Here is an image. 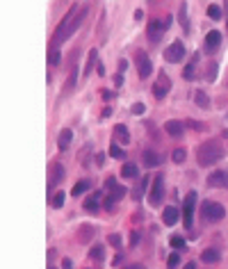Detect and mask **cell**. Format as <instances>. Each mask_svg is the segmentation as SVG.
Listing matches in <instances>:
<instances>
[{"label":"cell","instance_id":"681fc988","mask_svg":"<svg viewBox=\"0 0 228 269\" xmlns=\"http://www.w3.org/2000/svg\"><path fill=\"white\" fill-rule=\"evenodd\" d=\"M126 269H144L142 265H130V267H126Z\"/></svg>","mask_w":228,"mask_h":269},{"label":"cell","instance_id":"8992f818","mask_svg":"<svg viewBox=\"0 0 228 269\" xmlns=\"http://www.w3.org/2000/svg\"><path fill=\"white\" fill-rule=\"evenodd\" d=\"M162 196H164V176L157 174L155 180H153V185H151V192H149L151 205H160L162 203Z\"/></svg>","mask_w":228,"mask_h":269},{"label":"cell","instance_id":"60d3db41","mask_svg":"<svg viewBox=\"0 0 228 269\" xmlns=\"http://www.w3.org/2000/svg\"><path fill=\"white\" fill-rule=\"evenodd\" d=\"M62 269H73V260L64 258V260H62Z\"/></svg>","mask_w":228,"mask_h":269},{"label":"cell","instance_id":"7a4b0ae2","mask_svg":"<svg viewBox=\"0 0 228 269\" xmlns=\"http://www.w3.org/2000/svg\"><path fill=\"white\" fill-rule=\"evenodd\" d=\"M224 155H226V153H224V146H222V142H217V139H208V142L198 144V149H196V160L201 167H212V164L219 162Z\"/></svg>","mask_w":228,"mask_h":269},{"label":"cell","instance_id":"5b68a950","mask_svg":"<svg viewBox=\"0 0 228 269\" xmlns=\"http://www.w3.org/2000/svg\"><path fill=\"white\" fill-rule=\"evenodd\" d=\"M194 205H196V194L190 192L183 201V222H185V228L194 226Z\"/></svg>","mask_w":228,"mask_h":269},{"label":"cell","instance_id":"836d02e7","mask_svg":"<svg viewBox=\"0 0 228 269\" xmlns=\"http://www.w3.org/2000/svg\"><path fill=\"white\" fill-rule=\"evenodd\" d=\"M180 265V256L178 253H171V256H169V260H167V267L169 269H176Z\"/></svg>","mask_w":228,"mask_h":269},{"label":"cell","instance_id":"83f0119b","mask_svg":"<svg viewBox=\"0 0 228 269\" xmlns=\"http://www.w3.org/2000/svg\"><path fill=\"white\" fill-rule=\"evenodd\" d=\"M103 256H105V251H103L101 244H94V246H91V251H89V258H91V260H103Z\"/></svg>","mask_w":228,"mask_h":269},{"label":"cell","instance_id":"ee69618b","mask_svg":"<svg viewBox=\"0 0 228 269\" xmlns=\"http://www.w3.org/2000/svg\"><path fill=\"white\" fill-rule=\"evenodd\" d=\"M126 66H128V62L121 60V62H119V71H126Z\"/></svg>","mask_w":228,"mask_h":269},{"label":"cell","instance_id":"7c38bea8","mask_svg":"<svg viewBox=\"0 0 228 269\" xmlns=\"http://www.w3.org/2000/svg\"><path fill=\"white\" fill-rule=\"evenodd\" d=\"M164 132L171 135V137H183L185 123H180V121H167V123H164Z\"/></svg>","mask_w":228,"mask_h":269},{"label":"cell","instance_id":"f907efd6","mask_svg":"<svg viewBox=\"0 0 228 269\" xmlns=\"http://www.w3.org/2000/svg\"><path fill=\"white\" fill-rule=\"evenodd\" d=\"M48 269H57V267H53V265H50V267H48Z\"/></svg>","mask_w":228,"mask_h":269},{"label":"cell","instance_id":"74e56055","mask_svg":"<svg viewBox=\"0 0 228 269\" xmlns=\"http://www.w3.org/2000/svg\"><path fill=\"white\" fill-rule=\"evenodd\" d=\"M128 242H130V246H137V242H139V233H137V231H132L130 237H128Z\"/></svg>","mask_w":228,"mask_h":269},{"label":"cell","instance_id":"ffe728a7","mask_svg":"<svg viewBox=\"0 0 228 269\" xmlns=\"http://www.w3.org/2000/svg\"><path fill=\"white\" fill-rule=\"evenodd\" d=\"M96 62H98V50L96 48H91L89 50V57H87V66H84V78H87V76H89L91 73V69H94V66H96Z\"/></svg>","mask_w":228,"mask_h":269},{"label":"cell","instance_id":"f6af8a7d","mask_svg":"<svg viewBox=\"0 0 228 269\" xmlns=\"http://www.w3.org/2000/svg\"><path fill=\"white\" fill-rule=\"evenodd\" d=\"M114 84H116V87H121V84H123V78H121V76H116V78H114Z\"/></svg>","mask_w":228,"mask_h":269},{"label":"cell","instance_id":"484cf974","mask_svg":"<svg viewBox=\"0 0 228 269\" xmlns=\"http://www.w3.org/2000/svg\"><path fill=\"white\" fill-rule=\"evenodd\" d=\"M126 187H123V185H119V183H116V185H114L112 187V190H110V196H112V198H116V201H119V198H123V196H126Z\"/></svg>","mask_w":228,"mask_h":269},{"label":"cell","instance_id":"9c48e42d","mask_svg":"<svg viewBox=\"0 0 228 269\" xmlns=\"http://www.w3.org/2000/svg\"><path fill=\"white\" fill-rule=\"evenodd\" d=\"M219 43H222V32H219V30H210L208 35H205L203 50H205V53H215L217 48H219Z\"/></svg>","mask_w":228,"mask_h":269},{"label":"cell","instance_id":"ba28073f","mask_svg":"<svg viewBox=\"0 0 228 269\" xmlns=\"http://www.w3.org/2000/svg\"><path fill=\"white\" fill-rule=\"evenodd\" d=\"M164 30H167L164 21H151V23L146 25V37H149L151 41H160L162 35H164Z\"/></svg>","mask_w":228,"mask_h":269},{"label":"cell","instance_id":"ac0fdd59","mask_svg":"<svg viewBox=\"0 0 228 269\" xmlns=\"http://www.w3.org/2000/svg\"><path fill=\"white\" fill-rule=\"evenodd\" d=\"M71 139H73V132L69 130V128H64V130L60 132V137H57V146H60V151H66V149H69Z\"/></svg>","mask_w":228,"mask_h":269},{"label":"cell","instance_id":"6da1fadb","mask_svg":"<svg viewBox=\"0 0 228 269\" xmlns=\"http://www.w3.org/2000/svg\"><path fill=\"white\" fill-rule=\"evenodd\" d=\"M87 12H89V7H80L78 9V5H73L71 9L64 14V18L60 21V28H57V32H55V37H53V46L64 43L73 32L78 30L80 25H82L84 16H87Z\"/></svg>","mask_w":228,"mask_h":269},{"label":"cell","instance_id":"e575fe53","mask_svg":"<svg viewBox=\"0 0 228 269\" xmlns=\"http://www.w3.org/2000/svg\"><path fill=\"white\" fill-rule=\"evenodd\" d=\"M171 246H174V249H178V251H183V249H185L187 244H185V239L176 235V237H171Z\"/></svg>","mask_w":228,"mask_h":269},{"label":"cell","instance_id":"3957f363","mask_svg":"<svg viewBox=\"0 0 228 269\" xmlns=\"http://www.w3.org/2000/svg\"><path fill=\"white\" fill-rule=\"evenodd\" d=\"M224 215H226V208L222 203H217V201H203L201 203V217L205 222H219V219H224Z\"/></svg>","mask_w":228,"mask_h":269},{"label":"cell","instance_id":"f1b7e54d","mask_svg":"<svg viewBox=\"0 0 228 269\" xmlns=\"http://www.w3.org/2000/svg\"><path fill=\"white\" fill-rule=\"evenodd\" d=\"M208 16H210L212 21L222 18V7H219V5H210V7H208Z\"/></svg>","mask_w":228,"mask_h":269},{"label":"cell","instance_id":"1f68e13d","mask_svg":"<svg viewBox=\"0 0 228 269\" xmlns=\"http://www.w3.org/2000/svg\"><path fill=\"white\" fill-rule=\"evenodd\" d=\"M48 62H50V66H57V64H60V62H62V53H60V50H50Z\"/></svg>","mask_w":228,"mask_h":269},{"label":"cell","instance_id":"d6a6232c","mask_svg":"<svg viewBox=\"0 0 228 269\" xmlns=\"http://www.w3.org/2000/svg\"><path fill=\"white\" fill-rule=\"evenodd\" d=\"M171 157H174V162H178V164H180V162H185L187 151H185V149H176V151H174V155H171Z\"/></svg>","mask_w":228,"mask_h":269},{"label":"cell","instance_id":"52a82bcc","mask_svg":"<svg viewBox=\"0 0 228 269\" xmlns=\"http://www.w3.org/2000/svg\"><path fill=\"white\" fill-rule=\"evenodd\" d=\"M137 73H139V78H149L151 73H153V64H151V60H149V55L144 53V50H139L137 53Z\"/></svg>","mask_w":228,"mask_h":269},{"label":"cell","instance_id":"bcb514c9","mask_svg":"<svg viewBox=\"0 0 228 269\" xmlns=\"http://www.w3.org/2000/svg\"><path fill=\"white\" fill-rule=\"evenodd\" d=\"M103 96H105V101H112V91H103Z\"/></svg>","mask_w":228,"mask_h":269},{"label":"cell","instance_id":"8d00e7d4","mask_svg":"<svg viewBox=\"0 0 228 269\" xmlns=\"http://www.w3.org/2000/svg\"><path fill=\"white\" fill-rule=\"evenodd\" d=\"M146 187H149V178H144V180H142V185H139V190L135 192V198H139V196H142V194H144V190H146Z\"/></svg>","mask_w":228,"mask_h":269},{"label":"cell","instance_id":"cb8c5ba5","mask_svg":"<svg viewBox=\"0 0 228 269\" xmlns=\"http://www.w3.org/2000/svg\"><path fill=\"white\" fill-rule=\"evenodd\" d=\"M180 28H183V30L185 32H190V18H187V5L185 2H183V5H180Z\"/></svg>","mask_w":228,"mask_h":269},{"label":"cell","instance_id":"8fae6325","mask_svg":"<svg viewBox=\"0 0 228 269\" xmlns=\"http://www.w3.org/2000/svg\"><path fill=\"white\" fill-rule=\"evenodd\" d=\"M169 89H171V80H167V76H164V73H160V82L153 87V94H155L157 98H164Z\"/></svg>","mask_w":228,"mask_h":269},{"label":"cell","instance_id":"2e32d148","mask_svg":"<svg viewBox=\"0 0 228 269\" xmlns=\"http://www.w3.org/2000/svg\"><path fill=\"white\" fill-rule=\"evenodd\" d=\"M91 237H94V226H89V224H84V226H80L78 242H82V244H89Z\"/></svg>","mask_w":228,"mask_h":269},{"label":"cell","instance_id":"4dcf8cb0","mask_svg":"<svg viewBox=\"0 0 228 269\" xmlns=\"http://www.w3.org/2000/svg\"><path fill=\"white\" fill-rule=\"evenodd\" d=\"M194 66H196V57H194V60L190 62V66L183 71V78H185V80H192L194 78Z\"/></svg>","mask_w":228,"mask_h":269},{"label":"cell","instance_id":"4fadbf2b","mask_svg":"<svg viewBox=\"0 0 228 269\" xmlns=\"http://www.w3.org/2000/svg\"><path fill=\"white\" fill-rule=\"evenodd\" d=\"M176 222H178V208H174V205L164 208L162 210V224L164 226H176Z\"/></svg>","mask_w":228,"mask_h":269},{"label":"cell","instance_id":"e0dca14e","mask_svg":"<svg viewBox=\"0 0 228 269\" xmlns=\"http://www.w3.org/2000/svg\"><path fill=\"white\" fill-rule=\"evenodd\" d=\"M114 137L119 139L121 144H128L130 142V132H128V128L123 126V123H116V126H114Z\"/></svg>","mask_w":228,"mask_h":269},{"label":"cell","instance_id":"f35d334b","mask_svg":"<svg viewBox=\"0 0 228 269\" xmlns=\"http://www.w3.org/2000/svg\"><path fill=\"white\" fill-rule=\"evenodd\" d=\"M144 103H135V105H132V114H144Z\"/></svg>","mask_w":228,"mask_h":269},{"label":"cell","instance_id":"44dd1931","mask_svg":"<svg viewBox=\"0 0 228 269\" xmlns=\"http://www.w3.org/2000/svg\"><path fill=\"white\" fill-rule=\"evenodd\" d=\"M160 162H162V157L157 155L155 151H146V153H144V164H146L149 169H151V167H157Z\"/></svg>","mask_w":228,"mask_h":269},{"label":"cell","instance_id":"c3c4849f","mask_svg":"<svg viewBox=\"0 0 228 269\" xmlns=\"http://www.w3.org/2000/svg\"><path fill=\"white\" fill-rule=\"evenodd\" d=\"M185 269H196V265H194V263H187V265H185Z\"/></svg>","mask_w":228,"mask_h":269},{"label":"cell","instance_id":"f546056e","mask_svg":"<svg viewBox=\"0 0 228 269\" xmlns=\"http://www.w3.org/2000/svg\"><path fill=\"white\" fill-rule=\"evenodd\" d=\"M108 244H112L114 249H121V235L119 233H112V235H108Z\"/></svg>","mask_w":228,"mask_h":269},{"label":"cell","instance_id":"7402d4cb","mask_svg":"<svg viewBox=\"0 0 228 269\" xmlns=\"http://www.w3.org/2000/svg\"><path fill=\"white\" fill-rule=\"evenodd\" d=\"M121 176H123V178H137L139 171H137V167H135L132 162H126L123 169H121Z\"/></svg>","mask_w":228,"mask_h":269},{"label":"cell","instance_id":"d590c367","mask_svg":"<svg viewBox=\"0 0 228 269\" xmlns=\"http://www.w3.org/2000/svg\"><path fill=\"white\" fill-rule=\"evenodd\" d=\"M53 205H55V208H62V205H64V192H57V194H55V196H53Z\"/></svg>","mask_w":228,"mask_h":269},{"label":"cell","instance_id":"30bf717a","mask_svg":"<svg viewBox=\"0 0 228 269\" xmlns=\"http://www.w3.org/2000/svg\"><path fill=\"white\" fill-rule=\"evenodd\" d=\"M208 185H212V187H228V171H224V169L212 171V174L208 176Z\"/></svg>","mask_w":228,"mask_h":269},{"label":"cell","instance_id":"5bb4252c","mask_svg":"<svg viewBox=\"0 0 228 269\" xmlns=\"http://www.w3.org/2000/svg\"><path fill=\"white\" fill-rule=\"evenodd\" d=\"M222 260V253H219V249H205L203 253H201V263L205 265H215Z\"/></svg>","mask_w":228,"mask_h":269},{"label":"cell","instance_id":"d4e9b609","mask_svg":"<svg viewBox=\"0 0 228 269\" xmlns=\"http://www.w3.org/2000/svg\"><path fill=\"white\" fill-rule=\"evenodd\" d=\"M196 105L198 108H210V98H208V94L203 89L196 91Z\"/></svg>","mask_w":228,"mask_h":269},{"label":"cell","instance_id":"4316f807","mask_svg":"<svg viewBox=\"0 0 228 269\" xmlns=\"http://www.w3.org/2000/svg\"><path fill=\"white\" fill-rule=\"evenodd\" d=\"M108 153H110V155L114 157V160H123V157H126V153H123V151H121V149H119V146H116V144H114V142L110 144Z\"/></svg>","mask_w":228,"mask_h":269},{"label":"cell","instance_id":"7bdbcfd3","mask_svg":"<svg viewBox=\"0 0 228 269\" xmlns=\"http://www.w3.org/2000/svg\"><path fill=\"white\" fill-rule=\"evenodd\" d=\"M224 14H226V30H228V0H224Z\"/></svg>","mask_w":228,"mask_h":269},{"label":"cell","instance_id":"d6986e66","mask_svg":"<svg viewBox=\"0 0 228 269\" xmlns=\"http://www.w3.org/2000/svg\"><path fill=\"white\" fill-rule=\"evenodd\" d=\"M82 208L87 210L89 215H94V212H98V208H101V205H98V194H94V196H87V198H84Z\"/></svg>","mask_w":228,"mask_h":269},{"label":"cell","instance_id":"7dc6e473","mask_svg":"<svg viewBox=\"0 0 228 269\" xmlns=\"http://www.w3.org/2000/svg\"><path fill=\"white\" fill-rule=\"evenodd\" d=\"M110 114H112V110H110V108H105V110H103V119H108Z\"/></svg>","mask_w":228,"mask_h":269},{"label":"cell","instance_id":"277c9868","mask_svg":"<svg viewBox=\"0 0 228 269\" xmlns=\"http://www.w3.org/2000/svg\"><path fill=\"white\" fill-rule=\"evenodd\" d=\"M183 57H185V43L180 41V39H176L174 43H169V48L164 50V60L169 64H178V62H183Z\"/></svg>","mask_w":228,"mask_h":269},{"label":"cell","instance_id":"b9f144b4","mask_svg":"<svg viewBox=\"0 0 228 269\" xmlns=\"http://www.w3.org/2000/svg\"><path fill=\"white\" fill-rule=\"evenodd\" d=\"M114 185H116V180H114V178H108V180H105V187H108V190H112Z\"/></svg>","mask_w":228,"mask_h":269},{"label":"cell","instance_id":"ab89813d","mask_svg":"<svg viewBox=\"0 0 228 269\" xmlns=\"http://www.w3.org/2000/svg\"><path fill=\"white\" fill-rule=\"evenodd\" d=\"M114 203H116V198H112V196L105 198V208H108L110 212H112V210H116V208H114Z\"/></svg>","mask_w":228,"mask_h":269},{"label":"cell","instance_id":"9a60e30c","mask_svg":"<svg viewBox=\"0 0 228 269\" xmlns=\"http://www.w3.org/2000/svg\"><path fill=\"white\" fill-rule=\"evenodd\" d=\"M62 178H64V167H62V164H53V167H50V187L62 183Z\"/></svg>","mask_w":228,"mask_h":269},{"label":"cell","instance_id":"603a6c76","mask_svg":"<svg viewBox=\"0 0 228 269\" xmlns=\"http://www.w3.org/2000/svg\"><path fill=\"white\" fill-rule=\"evenodd\" d=\"M89 190V180H80V183H76V185H73V190H71V196H82L84 192Z\"/></svg>","mask_w":228,"mask_h":269}]
</instances>
